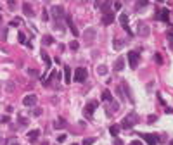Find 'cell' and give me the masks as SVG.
I'll return each mask as SVG.
<instances>
[{
	"label": "cell",
	"mask_w": 173,
	"mask_h": 145,
	"mask_svg": "<svg viewBox=\"0 0 173 145\" xmlns=\"http://www.w3.org/2000/svg\"><path fill=\"white\" fill-rule=\"evenodd\" d=\"M97 105H99L97 102H88V104H87V107H85V112H87V116H88V117H92L94 110L97 109Z\"/></svg>",
	"instance_id": "cell-10"
},
{
	"label": "cell",
	"mask_w": 173,
	"mask_h": 145,
	"mask_svg": "<svg viewBox=\"0 0 173 145\" xmlns=\"http://www.w3.org/2000/svg\"><path fill=\"white\" fill-rule=\"evenodd\" d=\"M54 26H55V29L64 31V23H62V21H54Z\"/></svg>",
	"instance_id": "cell-21"
},
{
	"label": "cell",
	"mask_w": 173,
	"mask_h": 145,
	"mask_svg": "<svg viewBox=\"0 0 173 145\" xmlns=\"http://www.w3.org/2000/svg\"><path fill=\"white\" fill-rule=\"evenodd\" d=\"M40 145H48V142H42V143Z\"/></svg>",
	"instance_id": "cell-42"
},
{
	"label": "cell",
	"mask_w": 173,
	"mask_h": 145,
	"mask_svg": "<svg viewBox=\"0 0 173 145\" xmlns=\"http://www.w3.org/2000/svg\"><path fill=\"white\" fill-rule=\"evenodd\" d=\"M55 78H57V73H55V71H52V74L48 76V80H47V83H50V81H52V80H55Z\"/></svg>",
	"instance_id": "cell-29"
},
{
	"label": "cell",
	"mask_w": 173,
	"mask_h": 145,
	"mask_svg": "<svg viewBox=\"0 0 173 145\" xmlns=\"http://www.w3.org/2000/svg\"><path fill=\"white\" fill-rule=\"evenodd\" d=\"M156 61H158V64H161V62H163V59H161V54H156Z\"/></svg>",
	"instance_id": "cell-34"
},
{
	"label": "cell",
	"mask_w": 173,
	"mask_h": 145,
	"mask_svg": "<svg viewBox=\"0 0 173 145\" xmlns=\"http://www.w3.org/2000/svg\"><path fill=\"white\" fill-rule=\"evenodd\" d=\"M42 19H43V21L48 19V12H47V11H42Z\"/></svg>",
	"instance_id": "cell-31"
},
{
	"label": "cell",
	"mask_w": 173,
	"mask_h": 145,
	"mask_svg": "<svg viewBox=\"0 0 173 145\" xmlns=\"http://www.w3.org/2000/svg\"><path fill=\"white\" fill-rule=\"evenodd\" d=\"M95 36H97V29H95V28H87V29L83 31V41H85V43H88V45L95 40Z\"/></svg>",
	"instance_id": "cell-2"
},
{
	"label": "cell",
	"mask_w": 173,
	"mask_h": 145,
	"mask_svg": "<svg viewBox=\"0 0 173 145\" xmlns=\"http://www.w3.org/2000/svg\"><path fill=\"white\" fill-rule=\"evenodd\" d=\"M0 121H2V123H7V121H9V117L4 116V117H0Z\"/></svg>",
	"instance_id": "cell-39"
},
{
	"label": "cell",
	"mask_w": 173,
	"mask_h": 145,
	"mask_svg": "<svg viewBox=\"0 0 173 145\" xmlns=\"http://www.w3.org/2000/svg\"><path fill=\"white\" fill-rule=\"evenodd\" d=\"M42 59H43V62H45V66H47V68H50V59H48L47 52H42Z\"/></svg>",
	"instance_id": "cell-22"
},
{
	"label": "cell",
	"mask_w": 173,
	"mask_h": 145,
	"mask_svg": "<svg viewBox=\"0 0 173 145\" xmlns=\"http://www.w3.org/2000/svg\"><path fill=\"white\" fill-rule=\"evenodd\" d=\"M114 69H116V71H123L125 69V57H118L116 62H114Z\"/></svg>",
	"instance_id": "cell-13"
},
{
	"label": "cell",
	"mask_w": 173,
	"mask_h": 145,
	"mask_svg": "<svg viewBox=\"0 0 173 145\" xmlns=\"http://www.w3.org/2000/svg\"><path fill=\"white\" fill-rule=\"evenodd\" d=\"M166 36H168V40L171 41V48H173V29H170V31L166 33Z\"/></svg>",
	"instance_id": "cell-26"
},
{
	"label": "cell",
	"mask_w": 173,
	"mask_h": 145,
	"mask_svg": "<svg viewBox=\"0 0 173 145\" xmlns=\"http://www.w3.org/2000/svg\"><path fill=\"white\" fill-rule=\"evenodd\" d=\"M0 23H2V17H0Z\"/></svg>",
	"instance_id": "cell-46"
},
{
	"label": "cell",
	"mask_w": 173,
	"mask_h": 145,
	"mask_svg": "<svg viewBox=\"0 0 173 145\" xmlns=\"http://www.w3.org/2000/svg\"><path fill=\"white\" fill-rule=\"evenodd\" d=\"M52 41H54V38H52V36H43V43H45V45H52Z\"/></svg>",
	"instance_id": "cell-24"
},
{
	"label": "cell",
	"mask_w": 173,
	"mask_h": 145,
	"mask_svg": "<svg viewBox=\"0 0 173 145\" xmlns=\"http://www.w3.org/2000/svg\"><path fill=\"white\" fill-rule=\"evenodd\" d=\"M5 143H7V140L4 137H0V145H5Z\"/></svg>",
	"instance_id": "cell-38"
},
{
	"label": "cell",
	"mask_w": 173,
	"mask_h": 145,
	"mask_svg": "<svg viewBox=\"0 0 173 145\" xmlns=\"http://www.w3.org/2000/svg\"><path fill=\"white\" fill-rule=\"evenodd\" d=\"M109 131H111V135H113L114 138H118V133H119V126H111Z\"/></svg>",
	"instance_id": "cell-20"
},
{
	"label": "cell",
	"mask_w": 173,
	"mask_h": 145,
	"mask_svg": "<svg viewBox=\"0 0 173 145\" xmlns=\"http://www.w3.org/2000/svg\"><path fill=\"white\" fill-rule=\"evenodd\" d=\"M140 137L144 138L149 145H158V135H151V133H142Z\"/></svg>",
	"instance_id": "cell-9"
},
{
	"label": "cell",
	"mask_w": 173,
	"mask_h": 145,
	"mask_svg": "<svg viewBox=\"0 0 173 145\" xmlns=\"http://www.w3.org/2000/svg\"><path fill=\"white\" fill-rule=\"evenodd\" d=\"M50 12H52V17H54V21H62L66 16H64V9H62L61 5H54L52 9H50Z\"/></svg>",
	"instance_id": "cell-3"
},
{
	"label": "cell",
	"mask_w": 173,
	"mask_h": 145,
	"mask_svg": "<svg viewBox=\"0 0 173 145\" xmlns=\"http://www.w3.org/2000/svg\"><path fill=\"white\" fill-rule=\"evenodd\" d=\"M71 48H73V50H78V41H71Z\"/></svg>",
	"instance_id": "cell-33"
},
{
	"label": "cell",
	"mask_w": 173,
	"mask_h": 145,
	"mask_svg": "<svg viewBox=\"0 0 173 145\" xmlns=\"http://www.w3.org/2000/svg\"><path fill=\"white\" fill-rule=\"evenodd\" d=\"M102 100H104V102H113V100H114V97L111 95L109 90H104V92H102Z\"/></svg>",
	"instance_id": "cell-16"
},
{
	"label": "cell",
	"mask_w": 173,
	"mask_h": 145,
	"mask_svg": "<svg viewBox=\"0 0 173 145\" xmlns=\"http://www.w3.org/2000/svg\"><path fill=\"white\" fill-rule=\"evenodd\" d=\"M11 145H21V143H17V142H12V143H11Z\"/></svg>",
	"instance_id": "cell-43"
},
{
	"label": "cell",
	"mask_w": 173,
	"mask_h": 145,
	"mask_svg": "<svg viewBox=\"0 0 173 145\" xmlns=\"http://www.w3.org/2000/svg\"><path fill=\"white\" fill-rule=\"evenodd\" d=\"M114 9H121V2H116V4H114Z\"/></svg>",
	"instance_id": "cell-40"
},
{
	"label": "cell",
	"mask_w": 173,
	"mask_h": 145,
	"mask_svg": "<svg viewBox=\"0 0 173 145\" xmlns=\"http://www.w3.org/2000/svg\"><path fill=\"white\" fill-rule=\"evenodd\" d=\"M137 33L140 35V36H149L151 29H149V26H147L145 23H138L137 24Z\"/></svg>",
	"instance_id": "cell-8"
},
{
	"label": "cell",
	"mask_w": 173,
	"mask_h": 145,
	"mask_svg": "<svg viewBox=\"0 0 173 145\" xmlns=\"http://www.w3.org/2000/svg\"><path fill=\"white\" fill-rule=\"evenodd\" d=\"M54 128L55 130H64V128H66V121H64L62 117H57L54 121Z\"/></svg>",
	"instance_id": "cell-12"
},
{
	"label": "cell",
	"mask_w": 173,
	"mask_h": 145,
	"mask_svg": "<svg viewBox=\"0 0 173 145\" xmlns=\"http://www.w3.org/2000/svg\"><path fill=\"white\" fill-rule=\"evenodd\" d=\"M114 19H116V16H114V12H113V11H107V12L102 14V23L106 24V26L113 24V23H114Z\"/></svg>",
	"instance_id": "cell-6"
},
{
	"label": "cell",
	"mask_w": 173,
	"mask_h": 145,
	"mask_svg": "<svg viewBox=\"0 0 173 145\" xmlns=\"http://www.w3.org/2000/svg\"><path fill=\"white\" fill-rule=\"evenodd\" d=\"M66 135H64V133H62V135H59V137H57V142H59V143H62V142H64V140H66Z\"/></svg>",
	"instance_id": "cell-30"
},
{
	"label": "cell",
	"mask_w": 173,
	"mask_h": 145,
	"mask_svg": "<svg viewBox=\"0 0 173 145\" xmlns=\"http://www.w3.org/2000/svg\"><path fill=\"white\" fill-rule=\"evenodd\" d=\"M114 145H123V142H121L119 138H114Z\"/></svg>",
	"instance_id": "cell-37"
},
{
	"label": "cell",
	"mask_w": 173,
	"mask_h": 145,
	"mask_svg": "<svg viewBox=\"0 0 173 145\" xmlns=\"http://www.w3.org/2000/svg\"><path fill=\"white\" fill-rule=\"evenodd\" d=\"M71 145H78V143H71Z\"/></svg>",
	"instance_id": "cell-45"
},
{
	"label": "cell",
	"mask_w": 173,
	"mask_h": 145,
	"mask_svg": "<svg viewBox=\"0 0 173 145\" xmlns=\"http://www.w3.org/2000/svg\"><path fill=\"white\" fill-rule=\"evenodd\" d=\"M87 76H88V73H87V69H85V68H78V69H75V81L83 83L85 80H87Z\"/></svg>",
	"instance_id": "cell-4"
},
{
	"label": "cell",
	"mask_w": 173,
	"mask_h": 145,
	"mask_svg": "<svg viewBox=\"0 0 173 145\" xmlns=\"http://www.w3.org/2000/svg\"><path fill=\"white\" fill-rule=\"evenodd\" d=\"M66 23L69 24V28H71V31H73V35H75V36H78V35H80V31L76 29L75 23H73V19H71V16H66Z\"/></svg>",
	"instance_id": "cell-11"
},
{
	"label": "cell",
	"mask_w": 173,
	"mask_h": 145,
	"mask_svg": "<svg viewBox=\"0 0 173 145\" xmlns=\"http://www.w3.org/2000/svg\"><path fill=\"white\" fill-rule=\"evenodd\" d=\"M36 102H38V97L35 95V93H29V95H26L23 98V104L26 107H33V105H36Z\"/></svg>",
	"instance_id": "cell-5"
},
{
	"label": "cell",
	"mask_w": 173,
	"mask_h": 145,
	"mask_svg": "<svg viewBox=\"0 0 173 145\" xmlns=\"http://www.w3.org/2000/svg\"><path fill=\"white\" fill-rule=\"evenodd\" d=\"M130 145H140V142H138V140H133V142H131Z\"/></svg>",
	"instance_id": "cell-41"
},
{
	"label": "cell",
	"mask_w": 173,
	"mask_h": 145,
	"mask_svg": "<svg viewBox=\"0 0 173 145\" xmlns=\"http://www.w3.org/2000/svg\"><path fill=\"white\" fill-rule=\"evenodd\" d=\"M94 142H95V138H85V140H83V143H82V145H92V143H94Z\"/></svg>",
	"instance_id": "cell-25"
},
{
	"label": "cell",
	"mask_w": 173,
	"mask_h": 145,
	"mask_svg": "<svg viewBox=\"0 0 173 145\" xmlns=\"http://www.w3.org/2000/svg\"><path fill=\"white\" fill-rule=\"evenodd\" d=\"M38 137H40V130H31V131H28V140L35 142Z\"/></svg>",
	"instance_id": "cell-15"
},
{
	"label": "cell",
	"mask_w": 173,
	"mask_h": 145,
	"mask_svg": "<svg viewBox=\"0 0 173 145\" xmlns=\"http://www.w3.org/2000/svg\"><path fill=\"white\" fill-rule=\"evenodd\" d=\"M17 40H19L21 43H26V36H24V33H19V35H17Z\"/></svg>",
	"instance_id": "cell-27"
},
{
	"label": "cell",
	"mask_w": 173,
	"mask_h": 145,
	"mask_svg": "<svg viewBox=\"0 0 173 145\" xmlns=\"http://www.w3.org/2000/svg\"><path fill=\"white\" fill-rule=\"evenodd\" d=\"M119 23H121L123 28H128V16H126V14H121V16H119Z\"/></svg>",
	"instance_id": "cell-18"
},
{
	"label": "cell",
	"mask_w": 173,
	"mask_h": 145,
	"mask_svg": "<svg viewBox=\"0 0 173 145\" xmlns=\"http://www.w3.org/2000/svg\"><path fill=\"white\" fill-rule=\"evenodd\" d=\"M19 24V19H14V21H11V26H17Z\"/></svg>",
	"instance_id": "cell-35"
},
{
	"label": "cell",
	"mask_w": 173,
	"mask_h": 145,
	"mask_svg": "<svg viewBox=\"0 0 173 145\" xmlns=\"http://www.w3.org/2000/svg\"><path fill=\"white\" fill-rule=\"evenodd\" d=\"M159 14H161L159 17H161V19H163V21H168V19H170V12H168L166 9H163V11H161V12H159Z\"/></svg>",
	"instance_id": "cell-19"
},
{
	"label": "cell",
	"mask_w": 173,
	"mask_h": 145,
	"mask_svg": "<svg viewBox=\"0 0 173 145\" xmlns=\"http://www.w3.org/2000/svg\"><path fill=\"white\" fill-rule=\"evenodd\" d=\"M97 73H99V74H107V68H106V66H99V68H97Z\"/></svg>",
	"instance_id": "cell-23"
},
{
	"label": "cell",
	"mask_w": 173,
	"mask_h": 145,
	"mask_svg": "<svg viewBox=\"0 0 173 145\" xmlns=\"http://www.w3.org/2000/svg\"><path fill=\"white\" fill-rule=\"evenodd\" d=\"M135 124H138V116H137V112H128L126 116L123 117V121H121V126L119 128H123V130H131Z\"/></svg>",
	"instance_id": "cell-1"
},
{
	"label": "cell",
	"mask_w": 173,
	"mask_h": 145,
	"mask_svg": "<svg viewBox=\"0 0 173 145\" xmlns=\"http://www.w3.org/2000/svg\"><path fill=\"white\" fill-rule=\"evenodd\" d=\"M71 78H73V74H71V68L66 66V68H64V81L69 83V81H71Z\"/></svg>",
	"instance_id": "cell-17"
},
{
	"label": "cell",
	"mask_w": 173,
	"mask_h": 145,
	"mask_svg": "<svg viewBox=\"0 0 173 145\" xmlns=\"http://www.w3.org/2000/svg\"><path fill=\"white\" fill-rule=\"evenodd\" d=\"M170 145H173V140H171V142H170Z\"/></svg>",
	"instance_id": "cell-44"
},
{
	"label": "cell",
	"mask_w": 173,
	"mask_h": 145,
	"mask_svg": "<svg viewBox=\"0 0 173 145\" xmlns=\"http://www.w3.org/2000/svg\"><path fill=\"white\" fill-rule=\"evenodd\" d=\"M128 64H130V68L131 69H135L137 68V64H138V54L137 52H128Z\"/></svg>",
	"instance_id": "cell-7"
},
{
	"label": "cell",
	"mask_w": 173,
	"mask_h": 145,
	"mask_svg": "<svg viewBox=\"0 0 173 145\" xmlns=\"http://www.w3.org/2000/svg\"><path fill=\"white\" fill-rule=\"evenodd\" d=\"M23 11H24V14H26L28 17H33V7L29 5V4H23Z\"/></svg>",
	"instance_id": "cell-14"
},
{
	"label": "cell",
	"mask_w": 173,
	"mask_h": 145,
	"mask_svg": "<svg viewBox=\"0 0 173 145\" xmlns=\"http://www.w3.org/2000/svg\"><path fill=\"white\" fill-rule=\"evenodd\" d=\"M121 47H123V43H121V40H114V48H116V50H119Z\"/></svg>",
	"instance_id": "cell-28"
},
{
	"label": "cell",
	"mask_w": 173,
	"mask_h": 145,
	"mask_svg": "<svg viewBox=\"0 0 173 145\" xmlns=\"http://www.w3.org/2000/svg\"><path fill=\"white\" fill-rule=\"evenodd\" d=\"M40 114H42L40 109H35V110H33V116H40Z\"/></svg>",
	"instance_id": "cell-36"
},
{
	"label": "cell",
	"mask_w": 173,
	"mask_h": 145,
	"mask_svg": "<svg viewBox=\"0 0 173 145\" xmlns=\"http://www.w3.org/2000/svg\"><path fill=\"white\" fill-rule=\"evenodd\" d=\"M147 121H149V123H154V121H158V116H149Z\"/></svg>",
	"instance_id": "cell-32"
}]
</instances>
